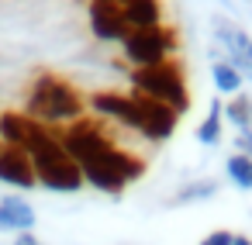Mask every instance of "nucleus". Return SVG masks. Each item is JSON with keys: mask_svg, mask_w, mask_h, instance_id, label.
I'll list each match as a JSON object with an SVG mask.
<instances>
[{"mask_svg": "<svg viewBox=\"0 0 252 245\" xmlns=\"http://www.w3.org/2000/svg\"><path fill=\"white\" fill-rule=\"evenodd\" d=\"M121 56L131 69H145V66H159L166 59L180 56V31L173 25H156L145 31H131L121 42Z\"/></svg>", "mask_w": 252, "mask_h": 245, "instance_id": "nucleus-5", "label": "nucleus"}, {"mask_svg": "<svg viewBox=\"0 0 252 245\" xmlns=\"http://www.w3.org/2000/svg\"><path fill=\"white\" fill-rule=\"evenodd\" d=\"M231 242H235V235L228 228H214V231H207L200 238V245H231Z\"/></svg>", "mask_w": 252, "mask_h": 245, "instance_id": "nucleus-17", "label": "nucleus"}, {"mask_svg": "<svg viewBox=\"0 0 252 245\" xmlns=\"http://www.w3.org/2000/svg\"><path fill=\"white\" fill-rule=\"evenodd\" d=\"M231 245H252V238H249V235H235V242H231Z\"/></svg>", "mask_w": 252, "mask_h": 245, "instance_id": "nucleus-20", "label": "nucleus"}, {"mask_svg": "<svg viewBox=\"0 0 252 245\" xmlns=\"http://www.w3.org/2000/svg\"><path fill=\"white\" fill-rule=\"evenodd\" d=\"M235 152H242V155L252 159V128H245V131L235 135Z\"/></svg>", "mask_w": 252, "mask_h": 245, "instance_id": "nucleus-18", "label": "nucleus"}, {"mask_svg": "<svg viewBox=\"0 0 252 245\" xmlns=\"http://www.w3.org/2000/svg\"><path fill=\"white\" fill-rule=\"evenodd\" d=\"M211 83H214V90L221 93V97H235V93H242V73L224 59V56H214L211 59Z\"/></svg>", "mask_w": 252, "mask_h": 245, "instance_id": "nucleus-13", "label": "nucleus"}, {"mask_svg": "<svg viewBox=\"0 0 252 245\" xmlns=\"http://www.w3.org/2000/svg\"><path fill=\"white\" fill-rule=\"evenodd\" d=\"M0 183H7V186H14V190H35V186H38L32 155H28L25 149H14V145H4V149H0Z\"/></svg>", "mask_w": 252, "mask_h": 245, "instance_id": "nucleus-9", "label": "nucleus"}, {"mask_svg": "<svg viewBox=\"0 0 252 245\" xmlns=\"http://www.w3.org/2000/svg\"><path fill=\"white\" fill-rule=\"evenodd\" d=\"M83 183H90L100 193H125V186H131L135 180L145 176V159L125 145H114L107 152H100L97 159L83 162Z\"/></svg>", "mask_w": 252, "mask_h": 245, "instance_id": "nucleus-4", "label": "nucleus"}, {"mask_svg": "<svg viewBox=\"0 0 252 245\" xmlns=\"http://www.w3.org/2000/svg\"><path fill=\"white\" fill-rule=\"evenodd\" d=\"M211 31H214V42L221 45L224 59L242 73V80L252 83V35L245 28H238L235 21H228V18H214Z\"/></svg>", "mask_w": 252, "mask_h": 245, "instance_id": "nucleus-6", "label": "nucleus"}, {"mask_svg": "<svg viewBox=\"0 0 252 245\" xmlns=\"http://www.w3.org/2000/svg\"><path fill=\"white\" fill-rule=\"evenodd\" d=\"M111 4H121V0H111Z\"/></svg>", "mask_w": 252, "mask_h": 245, "instance_id": "nucleus-21", "label": "nucleus"}, {"mask_svg": "<svg viewBox=\"0 0 252 245\" xmlns=\"http://www.w3.org/2000/svg\"><path fill=\"white\" fill-rule=\"evenodd\" d=\"M87 21L97 42H125L128 38V25L121 14V4H111V0H90L87 4Z\"/></svg>", "mask_w": 252, "mask_h": 245, "instance_id": "nucleus-8", "label": "nucleus"}, {"mask_svg": "<svg viewBox=\"0 0 252 245\" xmlns=\"http://www.w3.org/2000/svg\"><path fill=\"white\" fill-rule=\"evenodd\" d=\"M121 14H125L128 35H131V31L156 28V25H166V7H162V0H121Z\"/></svg>", "mask_w": 252, "mask_h": 245, "instance_id": "nucleus-10", "label": "nucleus"}, {"mask_svg": "<svg viewBox=\"0 0 252 245\" xmlns=\"http://www.w3.org/2000/svg\"><path fill=\"white\" fill-rule=\"evenodd\" d=\"M221 190V183L214 176H200V180H190L183 183L173 197H169V207H187V204H204V200H214Z\"/></svg>", "mask_w": 252, "mask_h": 245, "instance_id": "nucleus-12", "label": "nucleus"}, {"mask_svg": "<svg viewBox=\"0 0 252 245\" xmlns=\"http://www.w3.org/2000/svg\"><path fill=\"white\" fill-rule=\"evenodd\" d=\"M25 152L32 155V166H35V176H38L42 190H52V193H76V190H83V169L63 149L59 128H42Z\"/></svg>", "mask_w": 252, "mask_h": 245, "instance_id": "nucleus-2", "label": "nucleus"}, {"mask_svg": "<svg viewBox=\"0 0 252 245\" xmlns=\"http://www.w3.org/2000/svg\"><path fill=\"white\" fill-rule=\"evenodd\" d=\"M131 93H135V90H131ZM135 104H138L135 135H142L145 142H156V145H159V142H169L173 131H176V124H180V114H176L173 107L152 100V97H142V93H135Z\"/></svg>", "mask_w": 252, "mask_h": 245, "instance_id": "nucleus-7", "label": "nucleus"}, {"mask_svg": "<svg viewBox=\"0 0 252 245\" xmlns=\"http://www.w3.org/2000/svg\"><path fill=\"white\" fill-rule=\"evenodd\" d=\"M35 228V207L25 200V197H0V231L7 235H21V231H32Z\"/></svg>", "mask_w": 252, "mask_h": 245, "instance_id": "nucleus-11", "label": "nucleus"}, {"mask_svg": "<svg viewBox=\"0 0 252 245\" xmlns=\"http://www.w3.org/2000/svg\"><path fill=\"white\" fill-rule=\"evenodd\" d=\"M11 245H45V242H42L35 231H21V235H14V242H11Z\"/></svg>", "mask_w": 252, "mask_h": 245, "instance_id": "nucleus-19", "label": "nucleus"}, {"mask_svg": "<svg viewBox=\"0 0 252 245\" xmlns=\"http://www.w3.org/2000/svg\"><path fill=\"white\" fill-rule=\"evenodd\" d=\"M128 90L152 97L166 107H173L180 118L190 111V80H187V66L183 59H166L159 66H145V69H128Z\"/></svg>", "mask_w": 252, "mask_h": 245, "instance_id": "nucleus-3", "label": "nucleus"}, {"mask_svg": "<svg viewBox=\"0 0 252 245\" xmlns=\"http://www.w3.org/2000/svg\"><path fill=\"white\" fill-rule=\"evenodd\" d=\"M221 121H224V104H221V97H214L211 104H207V114H204V121L197 124V142L200 145H218L221 142Z\"/></svg>", "mask_w": 252, "mask_h": 245, "instance_id": "nucleus-14", "label": "nucleus"}, {"mask_svg": "<svg viewBox=\"0 0 252 245\" xmlns=\"http://www.w3.org/2000/svg\"><path fill=\"white\" fill-rule=\"evenodd\" d=\"M224 121H228L235 131L252 128V97H249V93H235V97H228V104H224Z\"/></svg>", "mask_w": 252, "mask_h": 245, "instance_id": "nucleus-15", "label": "nucleus"}, {"mask_svg": "<svg viewBox=\"0 0 252 245\" xmlns=\"http://www.w3.org/2000/svg\"><path fill=\"white\" fill-rule=\"evenodd\" d=\"M224 176L231 180V186H238V190H252V159L249 155H242V152H231L228 155V162H224Z\"/></svg>", "mask_w": 252, "mask_h": 245, "instance_id": "nucleus-16", "label": "nucleus"}, {"mask_svg": "<svg viewBox=\"0 0 252 245\" xmlns=\"http://www.w3.org/2000/svg\"><path fill=\"white\" fill-rule=\"evenodd\" d=\"M21 111L28 118H35L38 124H49V128H59V131L66 124L80 121L83 114H90L83 90H76L59 73H38L28 83V93H25V107Z\"/></svg>", "mask_w": 252, "mask_h": 245, "instance_id": "nucleus-1", "label": "nucleus"}, {"mask_svg": "<svg viewBox=\"0 0 252 245\" xmlns=\"http://www.w3.org/2000/svg\"><path fill=\"white\" fill-rule=\"evenodd\" d=\"M0 149H4V145H0Z\"/></svg>", "mask_w": 252, "mask_h": 245, "instance_id": "nucleus-22", "label": "nucleus"}]
</instances>
